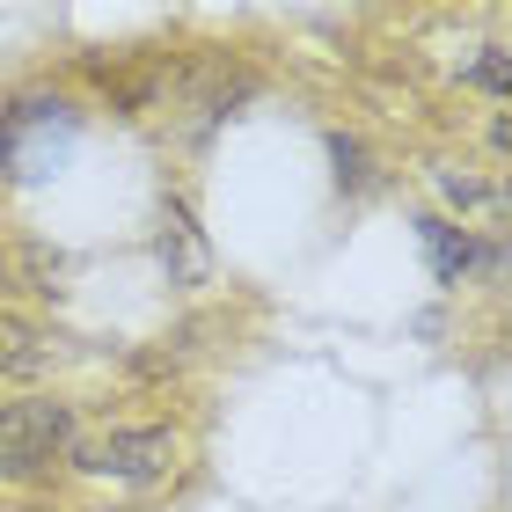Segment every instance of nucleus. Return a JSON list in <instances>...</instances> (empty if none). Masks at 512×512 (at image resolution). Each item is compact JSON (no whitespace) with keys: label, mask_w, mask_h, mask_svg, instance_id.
Returning a JSON list of instances; mask_svg holds the SVG:
<instances>
[{"label":"nucleus","mask_w":512,"mask_h":512,"mask_svg":"<svg viewBox=\"0 0 512 512\" xmlns=\"http://www.w3.org/2000/svg\"><path fill=\"white\" fill-rule=\"evenodd\" d=\"M0 293H8V256H0Z\"/></svg>","instance_id":"obj_10"},{"label":"nucleus","mask_w":512,"mask_h":512,"mask_svg":"<svg viewBox=\"0 0 512 512\" xmlns=\"http://www.w3.org/2000/svg\"><path fill=\"white\" fill-rule=\"evenodd\" d=\"M44 366H52V344L30 322L0 315V381H44Z\"/></svg>","instance_id":"obj_6"},{"label":"nucleus","mask_w":512,"mask_h":512,"mask_svg":"<svg viewBox=\"0 0 512 512\" xmlns=\"http://www.w3.org/2000/svg\"><path fill=\"white\" fill-rule=\"evenodd\" d=\"M432 183H439V198H447L461 220H469V213H483L491 227L505 220V191H498V183H483V176H454V169H439Z\"/></svg>","instance_id":"obj_7"},{"label":"nucleus","mask_w":512,"mask_h":512,"mask_svg":"<svg viewBox=\"0 0 512 512\" xmlns=\"http://www.w3.org/2000/svg\"><path fill=\"white\" fill-rule=\"evenodd\" d=\"M183 461V439L169 425H118L103 439H88V447H74V469L81 476H103V483H161Z\"/></svg>","instance_id":"obj_3"},{"label":"nucleus","mask_w":512,"mask_h":512,"mask_svg":"<svg viewBox=\"0 0 512 512\" xmlns=\"http://www.w3.org/2000/svg\"><path fill=\"white\" fill-rule=\"evenodd\" d=\"M74 454V403L30 395V403H0V476H37Z\"/></svg>","instance_id":"obj_2"},{"label":"nucleus","mask_w":512,"mask_h":512,"mask_svg":"<svg viewBox=\"0 0 512 512\" xmlns=\"http://www.w3.org/2000/svg\"><path fill=\"white\" fill-rule=\"evenodd\" d=\"M81 147V110L52 96V88H30V96H15L0 110V176L8 183H52L66 161Z\"/></svg>","instance_id":"obj_1"},{"label":"nucleus","mask_w":512,"mask_h":512,"mask_svg":"<svg viewBox=\"0 0 512 512\" xmlns=\"http://www.w3.org/2000/svg\"><path fill=\"white\" fill-rule=\"evenodd\" d=\"M154 256H161V271H169V286H183V293L213 286V249H205V227L191 220V205H183V198H169V205H161Z\"/></svg>","instance_id":"obj_4"},{"label":"nucleus","mask_w":512,"mask_h":512,"mask_svg":"<svg viewBox=\"0 0 512 512\" xmlns=\"http://www.w3.org/2000/svg\"><path fill=\"white\" fill-rule=\"evenodd\" d=\"M330 161H337V191H366L374 183V161H366V147L352 132H330Z\"/></svg>","instance_id":"obj_8"},{"label":"nucleus","mask_w":512,"mask_h":512,"mask_svg":"<svg viewBox=\"0 0 512 512\" xmlns=\"http://www.w3.org/2000/svg\"><path fill=\"white\" fill-rule=\"evenodd\" d=\"M461 81L505 103V96H512V52H505V44H483V59H476V66H469V74H461Z\"/></svg>","instance_id":"obj_9"},{"label":"nucleus","mask_w":512,"mask_h":512,"mask_svg":"<svg viewBox=\"0 0 512 512\" xmlns=\"http://www.w3.org/2000/svg\"><path fill=\"white\" fill-rule=\"evenodd\" d=\"M417 242H425V256H432V278L439 286H461V278H469L476 264H491L498 271V249H483L469 227H454V220H417Z\"/></svg>","instance_id":"obj_5"}]
</instances>
